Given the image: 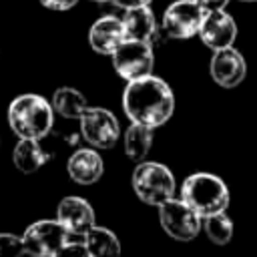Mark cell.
Listing matches in <instances>:
<instances>
[{
    "instance_id": "1",
    "label": "cell",
    "mask_w": 257,
    "mask_h": 257,
    "mask_svg": "<svg viewBox=\"0 0 257 257\" xmlns=\"http://www.w3.org/2000/svg\"><path fill=\"white\" fill-rule=\"evenodd\" d=\"M122 110L128 120L157 128L173 116L175 96L163 78L149 74L126 84L122 92Z\"/></svg>"
},
{
    "instance_id": "2",
    "label": "cell",
    "mask_w": 257,
    "mask_h": 257,
    "mask_svg": "<svg viewBox=\"0 0 257 257\" xmlns=\"http://www.w3.org/2000/svg\"><path fill=\"white\" fill-rule=\"evenodd\" d=\"M54 108L40 94H20L8 104V124L18 139L40 141L52 131Z\"/></svg>"
},
{
    "instance_id": "3",
    "label": "cell",
    "mask_w": 257,
    "mask_h": 257,
    "mask_svg": "<svg viewBox=\"0 0 257 257\" xmlns=\"http://www.w3.org/2000/svg\"><path fill=\"white\" fill-rule=\"evenodd\" d=\"M181 199L203 219L227 211L229 189L225 181L211 173H193L181 185Z\"/></svg>"
},
{
    "instance_id": "4",
    "label": "cell",
    "mask_w": 257,
    "mask_h": 257,
    "mask_svg": "<svg viewBox=\"0 0 257 257\" xmlns=\"http://www.w3.org/2000/svg\"><path fill=\"white\" fill-rule=\"evenodd\" d=\"M133 189L143 203L159 207L175 197V177L167 165L145 161L133 171Z\"/></svg>"
},
{
    "instance_id": "5",
    "label": "cell",
    "mask_w": 257,
    "mask_h": 257,
    "mask_svg": "<svg viewBox=\"0 0 257 257\" xmlns=\"http://www.w3.org/2000/svg\"><path fill=\"white\" fill-rule=\"evenodd\" d=\"M159 209V223L165 233L177 241H191L199 235L203 219L183 201V199H169Z\"/></svg>"
},
{
    "instance_id": "6",
    "label": "cell",
    "mask_w": 257,
    "mask_h": 257,
    "mask_svg": "<svg viewBox=\"0 0 257 257\" xmlns=\"http://www.w3.org/2000/svg\"><path fill=\"white\" fill-rule=\"evenodd\" d=\"M110 58H112L114 70L126 82L149 76L153 72V64H155L153 46L147 42H139V40H124L110 54Z\"/></svg>"
},
{
    "instance_id": "7",
    "label": "cell",
    "mask_w": 257,
    "mask_h": 257,
    "mask_svg": "<svg viewBox=\"0 0 257 257\" xmlns=\"http://www.w3.org/2000/svg\"><path fill=\"white\" fill-rule=\"evenodd\" d=\"M68 241V231L56 219L34 221L22 235L24 251L30 257H52Z\"/></svg>"
},
{
    "instance_id": "8",
    "label": "cell",
    "mask_w": 257,
    "mask_h": 257,
    "mask_svg": "<svg viewBox=\"0 0 257 257\" xmlns=\"http://www.w3.org/2000/svg\"><path fill=\"white\" fill-rule=\"evenodd\" d=\"M205 10L195 0H177L163 14V32L175 40H187L199 34Z\"/></svg>"
},
{
    "instance_id": "9",
    "label": "cell",
    "mask_w": 257,
    "mask_h": 257,
    "mask_svg": "<svg viewBox=\"0 0 257 257\" xmlns=\"http://www.w3.org/2000/svg\"><path fill=\"white\" fill-rule=\"evenodd\" d=\"M78 120H80L82 139L88 145H92L94 149H110L118 141V137H120L118 120L106 108H100V106L92 108V106H88Z\"/></svg>"
},
{
    "instance_id": "10",
    "label": "cell",
    "mask_w": 257,
    "mask_h": 257,
    "mask_svg": "<svg viewBox=\"0 0 257 257\" xmlns=\"http://www.w3.org/2000/svg\"><path fill=\"white\" fill-rule=\"evenodd\" d=\"M209 72L219 86L235 88L245 78L247 64L239 50H235L233 46H227V48L213 50V56L209 62Z\"/></svg>"
},
{
    "instance_id": "11",
    "label": "cell",
    "mask_w": 257,
    "mask_h": 257,
    "mask_svg": "<svg viewBox=\"0 0 257 257\" xmlns=\"http://www.w3.org/2000/svg\"><path fill=\"white\" fill-rule=\"evenodd\" d=\"M199 36L205 46L211 50L233 46L237 38V24L225 10H211L205 12V18L199 28Z\"/></svg>"
},
{
    "instance_id": "12",
    "label": "cell",
    "mask_w": 257,
    "mask_h": 257,
    "mask_svg": "<svg viewBox=\"0 0 257 257\" xmlns=\"http://www.w3.org/2000/svg\"><path fill=\"white\" fill-rule=\"evenodd\" d=\"M56 221L68 231V235H86L94 227V211L82 197H64L56 207Z\"/></svg>"
},
{
    "instance_id": "13",
    "label": "cell",
    "mask_w": 257,
    "mask_h": 257,
    "mask_svg": "<svg viewBox=\"0 0 257 257\" xmlns=\"http://www.w3.org/2000/svg\"><path fill=\"white\" fill-rule=\"evenodd\" d=\"M124 40H126L124 26H122V20L116 16H102L88 30V44L98 54L110 56Z\"/></svg>"
},
{
    "instance_id": "14",
    "label": "cell",
    "mask_w": 257,
    "mask_h": 257,
    "mask_svg": "<svg viewBox=\"0 0 257 257\" xmlns=\"http://www.w3.org/2000/svg\"><path fill=\"white\" fill-rule=\"evenodd\" d=\"M68 177L78 185H92L102 177L104 163L94 149H78L66 163Z\"/></svg>"
},
{
    "instance_id": "15",
    "label": "cell",
    "mask_w": 257,
    "mask_h": 257,
    "mask_svg": "<svg viewBox=\"0 0 257 257\" xmlns=\"http://www.w3.org/2000/svg\"><path fill=\"white\" fill-rule=\"evenodd\" d=\"M120 20H122V26H124L126 40H139V42L153 44L159 36V26H157L155 14L149 6L131 8V10L124 12V16Z\"/></svg>"
},
{
    "instance_id": "16",
    "label": "cell",
    "mask_w": 257,
    "mask_h": 257,
    "mask_svg": "<svg viewBox=\"0 0 257 257\" xmlns=\"http://www.w3.org/2000/svg\"><path fill=\"white\" fill-rule=\"evenodd\" d=\"M12 161H14V167L20 173L30 175V173H36L48 161V155L42 151L38 141H34V139H20L16 143V147H14Z\"/></svg>"
},
{
    "instance_id": "17",
    "label": "cell",
    "mask_w": 257,
    "mask_h": 257,
    "mask_svg": "<svg viewBox=\"0 0 257 257\" xmlns=\"http://www.w3.org/2000/svg\"><path fill=\"white\" fill-rule=\"evenodd\" d=\"M82 243L88 249L90 257H120V241L106 227L94 225L86 231Z\"/></svg>"
},
{
    "instance_id": "18",
    "label": "cell",
    "mask_w": 257,
    "mask_h": 257,
    "mask_svg": "<svg viewBox=\"0 0 257 257\" xmlns=\"http://www.w3.org/2000/svg\"><path fill=\"white\" fill-rule=\"evenodd\" d=\"M50 104L64 118H80L82 112L88 108V102H86L84 94L78 92L72 86H60V88H56Z\"/></svg>"
},
{
    "instance_id": "19",
    "label": "cell",
    "mask_w": 257,
    "mask_h": 257,
    "mask_svg": "<svg viewBox=\"0 0 257 257\" xmlns=\"http://www.w3.org/2000/svg\"><path fill=\"white\" fill-rule=\"evenodd\" d=\"M122 143H124L126 157L133 159V161H141V159H145L149 155V151L153 147V128L133 122L124 131Z\"/></svg>"
},
{
    "instance_id": "20",
    "label": "cell",
    "mask_w": 257,
    "mask_h": 257,
    "mask_svg": "<svg viewBox=\"0 0 257 257\" xmlns=\"http://www.w3.org/2000/svg\"><path fill=\"white\" fill-rule=\"evenodd\" d=\"M201 227H203L207 239L213 241L215 245H225L233 237V221L229 219L227 211H221V213H213L209 217H203V225Z\"/></svg>"
},
{
    "instance_id": "21",
    "label": "cell",
    "mask_w": 257,
    "mask_h": 257,
    "mask_svg": "<svg viewBox=\"0 0 257 257\" xmlns=\"http://www.w3.org/2000/svg\"><path fill=\"white\" fill-rule=\"evenodd\" d=\"M24 243L22 237L12 235V233H0V257H22Z\"/></svg>"
},
{
    "instance_id": "22",
    "label": "cell",
    "mask_w": 257,
    "mask_h": 257,
    "mask_svg": "<svg viewBox=\"0 0 257 257\" xmlns=\"http://www.w3.org/2000/svg\"><path fill=\"white\" fill-rule=\"evenodd\" d=\"M52 257H90L88 249L84 247V243H64Z\"/></svg>"
},
{
    "instance_id": "23",
    "label": "cell",
    "mask_w": 257,
    "mask_h": 257,
    "mask_svg": "<svg viewBox=\"0 0 257 257\" xmlns=\"http://www.w3.org/2000/svg\"><path fill=\"white\" fill-rule=\"evenodd\" d=\"M78 0H40V4L48 10H56V12H64L70 10L72 6H76Z\"/></svg>"
},
{
    "instance_id": "24",
    "label": "cell",
    "mask_w": 257,
    "mask_h": 257,
    "mask_svg": "<svg viewBox=\"0 0 257 257\" xmlns=\"http://www.w3.org/2000/svg\"><path fill=\"white\" fill-rule=\"evenodd\" d=\"M205 12H211V10H223L227 6L229 0H195Z\"/></svg>"
},
{
    "instance_id": "25",
    "label": "cell",
    "mask_w": 257,
    "mask_h": 257,
    "mask_svg": "<svg viewBox=\"0 0 257 257\" xmlns=\"http://www.w3.org/2000/svg\"><path fill=\"white\" fill-rule=\"evenodd\" d=\"M153 0H112L114 6L118 8H124V10H131V8H141V6H149Z\"/></svg>"
},
{
    "instance_id": "26",
    "label": "cell",
    "mask_w": 257,
    "mask_h": 257,
    "mask_svg": "<svg viewBox=\"0 0 257 257\" xmlns=\"http://www.w3.org/2000/svg\"><path fill=\"white\" fill-rule=\"evenodd\" d=\"M90 2H96V4H104V2H112V0H90Z\"/></svg>"
},
{
    "instance_id": "27",
    "label": "cell",
    "mask_w": 257,
    "mask_h": 257,
    "mask_svg": "<svg viewBox=\"0 0 257 257\" xmlns=\"http://www.w3.org/2000/svg\"><path fill=\"white\" fill-rule=\"evenodd\" d=\"M239 2H255V0H239Z\"/></svg>"
}]
</instances>
